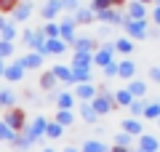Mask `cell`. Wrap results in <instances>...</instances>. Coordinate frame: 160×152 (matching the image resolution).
Wrapping results in <instances>:
<instances>
[{"mask_svg":"<svg viewBox=\"0 0 160 152\" xmlns=\"http://www.w3.org/2000/svg\"><path fill=\"white\" fill-rule=\"evenodd\" d=\"M16 16H19V19H27V16H29V6H22V8L16 11Z\"/></svg>","mask_w":160,"mask_h":152,"instance_id":"cell-27","label":"cell"},{"mask_svg":"<svg viewBox=\"0 0 160 152\" xmlns=\"http://www.w3.org/2000/svg\"><path fill=\"white\" fill-rule=\"evenodd\" d=\"M144 3H147V0H144Z\"/></svg>","mask_w":160,"mask_h":152,"instance_id":"cell-36","label":"cell"},{"mask_svg":"<svg viewBox=\"0 0 160 152\" xmlns=\"http://www.w3.org/2000/svg\"><path fill=\"white\" fill-rule=\"evenodd\" d=\"M59 6H62V3H59V0H51V3H48V8H46V19H51V16H56V11H59Z\"/></svg>","mask_w":160,"mask_h":152,"instance_id":"cell-7","label":"cell"},{"mask_svg":"<svg viewBox=\"0 0 160 152\" xmlns=\"http://www.w3.org/2000/svg\"><path fill=\"white\" fill-rule=\"evenodd\" d=\"M128 29H131L133 38H144V24L142 22H131V27H128Z\"/></svg>","mask_w":160,"mask_h":152,"instance_id":"cell-5","label":"cell"},{"mask_svg":"<svg viewBox=\"0 0 160 152\" xmlns=\"http://www.w3.org/2000/svg\"><path fill=\"white\" fill-rule=\"evenodd\" d=\"M144 115H147V118H158L160 115V104H149V107L144 109Z\"/></svg>","mask_w":160,"mask_h":152,"instance_id":"cell-14","label":"cell"},{"mask_svg":"<svg viewBox=\"0 0 160 152\" xmlns=\"http://www.w3.org/2000/svg\"><path fill=\"white\" fill-rule=\"evenodd\" d=\"M46 128V120L40 118V120H35V125H32V131H29V139H35V136H40V131Z\"/></svg>","mask_w":160,"mask_h":152,"instance_id":"cell-6","label":"cell"},{"mask_svg":"<svg viewBox=\"0 0 160 152\" xmlns=\"http://www.w3.org/2000/svg\"><path fill=\"white\" fill-rule=\"evenodd\" d=\"M0 53H3V56H8V53H11V43H3V48H0Z\"/></svg>","mask_w":160,"mask_h":152,"instance_id":"cell-29","label":"cell"},{"mask_svg":"<svg viewBox=\"0 0 160 152\" xmlns=\"http://www.w3.org/2000/svg\"><path fill=\"white\" fill-rule=\"evenodd\" d=\"M62 48H64V43H59V40H53V38H51V43H48V51H51V53H62Z\"/></svg>","mask_w":160,"mask_h":152,"instance_id":"cell-15","label":"cell"},{"mask_svg":"<svg viewBox=\"0 0 160 152\" xmlns=\"http://www.w3.org/2000/svg\"><path fill=\"white\" fill-rule=\"evenodd\" d=\"M67 152H75V149H67Z\"/></svg>","mask_w":160,"mask_h":152,"instance_id":"cell-35","label":"cell"},{"mask_svg":"<svg viewBox=\"0 0 160 152\" xmlns=\"http://www.w3.org/2000/svg\"><path fill=\"white\" fill-rule=\"evenodd\" d=\"M59 123L69 125V123H72V112H69V109H62V112H59Z\"/></svg>","mask_w":160,"mask_h":152,"instance_id":"cell-10","label":"cell"},{"mask_svg":"<svg viewBox=\"0 0 160 152\" xmlns=\"http://www.w3.org/2000/svg\"><path fill=\"white\" fill-rule=\"evenodd\" d=\"M11 101H13V96L6 91V94H3V104H11Z\"/></svg>","mask_w":160,"mask_h":152,"instance_id":"cell-30","label":"cell"},{"mask_svg":"<svg viewBox=\"0 0 160 152\" xmlns=\"http://www.w3.org/2000/svg\"><path fill=\"white\" fill-rule=\"evenodd\" d=\"M22 69H24V64H19V67H11V69H8V78H11V80H19V78H22Z\"/></svg>","mask_w":160,"mask_h":152,"instance_id":"cell-11","label":"cell"},{"mask_svg":"<svg viewBox=\"0 0 160 152\" xmlns=\"http://www.w3.org/2000/svg\"><path fill=\"white\" fill-rule=\"evenodd\" d=\"M22 64H24V67H38V56H27Z\"/></svg>","mask_w":160,"mask_h":152,"instance_id":"cell-26","label":"cell"},{"mask_svg":"<svg viewBox=\"0 0 160 152\" xmlns=\"http://www.w3.org/2000/svg\"><path fill=\"white\" fill-rule=\"evenodd\" d=\"M78 96H83V99H91V96H93V88H91V85H80V88H78Z\"/></svg>","mask_w":160,"mask_h":152,"instance_id":"cell-13","label":"cell"},{"mask_svg":"<svg viewBox=\"0 0 160 152\" xmlns=\"http://www.w3.org/2000/svg\"><path fill=\"white\" fill-rule=\"evenodd\" d=\"M46 152H53V149H46Z\"/></svg>","mask_w":160,"mask_h":152,"instance_id":"cell-34","label":"cell"},{"mask_svg":"<svg viewBox=\"0 0 160 152\" xmlns=\"http://www.w3.org/2000/svg\"><path fill=\"white\" fill-rule=\"evenodd\" d=\"M118 75H123V78H131V75H133V64H131V62H126V64H120Z\"/></svg>","mask_w":160,"mask_h":152,"instance_id":"cell-8","label":"cell"},{"mask_svg":"<svg viewBox=\"0 0 160 152\" xmlns=\"http://www.w3.org/2000/svg\"><path fill=\"white\" fill-rule=\"evenodd\" d=\"M83 152H104V147L96 144V141H91V144H86V149H83Z\"/></svg>","mask_w":160,"mask_h":152,"instance_id":"cell-21","label":"cell"},{"mask_svg":"<svg viewBox=\"0 0 160 152\" xmlns=\"http://www.w3.org/2000/svg\"><path fill=\"white\" fill-rule=\"evenodd\" d=\"M96 62H99V64H104V67H107V64H109V48H104L102 53H99V56H96Z\"/></svg>","mask_w":160,"mask_h":152,"instance_id":"cell-16","label":"cell"},{"mask_svg":"<svg viewBox=\"0 0 160 152\" xmlns=\"http://www.w3.org/2000/svg\"><path fill=\"white\" fill-rule=\"evenodd\" d=\"M59 107L69 109V107H72V96H59Z\"/></svg>","mask_w":160,"mask_h":152,"instance_id":"cell-17","label":"cell"},{"mask_svg":"<svg viewBox=\"0 0 160 152\" xmlns=\"http://www.w3.org/2000/svg\"><path fill=\"white\" fill-rule=\"evenodd\" d=\"M123 128H126L128 134H139V131H142V125H139L136 120H126V123H123Z\"/></svg>","mask_w":160,"mask_h":152,"instance_id":"cell-9","label":"cell"},{"mask_svg":"<svg viewBox=\"0 0 160 152\" xmlns=\"http://www.w3.org/2000/svg\"><path fill=\"white\" fill-rule=\"evenodd\" d=\"M59 29H62V27H53V24H48V27H46V35H48V38H56Z\"/></svg>","mask_w":160,"mask_h":152,"instance_id":"cell-24","label":"cell"},{"mask_svg":"<svg viewBox=\"0 0 160 152\" xmlns=\"http://www.w3.org/2000/svg\"><path fill=\"white\" fill-rule=\"evenodd\" d=\"M91 64V59H88L86 51H78V56H75V67H88Z\"/></svg>","mask_w":160,"mask_h":152,"instance_id":"cell-3","label":"cell"},{"mask_svg":"<svg viewBox=\"0 0 160 152\" xmlns=\"http://www.w3.org/2000/svg\"><path fill=\"white\" fill-rule=\"evenodd\" d=\"M155 22L160 24V8H158V11H155Z\"/></svg>","mask_w":160,"mask_h":152,"instance_id":"cell-32","label":"cell"},{"mask_svg":"<svg viewBox=\"0 0 160 152\" xmlns=\"http://www.w3.org/2000/svg\"><path fill=\"white\" fill-rule=\"evenodd\" d=\"M6 120H8V125H13V128H22V125H24V112H22V109H11Z\"/></svg>","mask_w":160,"mask_h":152,"instance_id":"cell-1","label":"cell"},{"mask_svg":"<svg viewBox=\"0 0 160 152\" xmlns=\"http://www.w3.org/2000/svg\"><path fill=\"white\" fill-rule=\"evenodd\" d=\"M142 147H144V152H158V141L149 139V136H144V139H142Z\"/></svg>","mask_w":160,"mask_h":152,"instance_id":"cell-4","label":"cell"},{"mask_svg":"<svg viewBox=\"0 0 160 152\" xmlns=\"http://www.w3.org/2000/svg\"><path fill=\"white\" fill-rule=\"evenodd\" d=\"M93 107H96V112L102 115V112H107V109L112 107V101H109L107 96H102V99H96V101H93Z\"/></svg>","mask_w":160,"mask_h":152,"instance_id":"cell-2","label":"cell"},{"mask_svg":"<svg viewBox=\"0 0 160 152\" xmlns=\"http://www.w3.org/2000/svg\"><path fill=\"white\" fill-rule=\"evenodd\" d=\"M59 134H62V123H56V125H48V136H51V139H56Z\"/></svg>","mask_w":160,"mask_h":152,"instance_id":"cell-20","label":"cell"},{"mask_svg":"<svg viewBox=\"0 0 160 152\" xmlns=\"http://www.w3.org/2000/svg\"><path fill=\"white\" fill-rule=\"evenodd\" d=\"M13 6H16V0H0V8H3V11H11Z\"/></svg>","mask_w":160,"mask_h":152,"instance_id":"cell-23","label":"cell"},{"mask_svg":"<svg viewBox=\"0 0 160 152\" xmlns=\"http://www.w3.org/2000/svg\"><path fill=\"white\" fill-rule=\"evenodd\" d=\"M40 83H43V85H46V88H51V85H53V78H51V75H46V78H43V80H40Z\"/></svg>","mask_w":160,"mask_h":152,"instance_id":"cell-28","label":"cell"},{"mask_svg":"<svg viewBox=\"0 0 160 152\" xmlns=\"http://www.w3.org/2000/svg\"><path fill=\"white\" fill-rule=\"evenodd\" d=\"M112 152H128V149H126V147H123V144H118V147H115Z\"/></svg>","mask_w":160,"mask_h":152,"instance_id":"cell-31","label":"cell"},{"mask_svg":"<svg viewBox=\"0 0 160 152\" xmlns=\"http://www.w3.org/2000/svg\"><path fill=\"white\" fill-rule=\"evenodd\" d=\"M133 45H131V40H118V51H123V53H128Z\"/></svg>","mask_w":160,"mask_h":152,"instance_id":"cell-19","label":"cell"},{"mask_svg":"<svg viewBox=\"0 0 160 152\" xmlns=\"http://www.w3.org/2000/svg\"><path fill=\"white\" fill-rule=\"evenodd\" d=\"M131 16L133 19H142L144 16V6H142V3H133V6H131Z\"/></svg>","mask_w":160,"mask_h":152,"instance_id":"cell-12","label":"cell"},{"mask_svg":"<svg viewBox=\"0 0 160 152\" xmlns=\"http://www.w3.org/2000/svg\"><path fill=\"white\" fill-rule=\"evenodd\" d=\"M131 94L142 96V94H144V83H133V85H131Z\"/></svg>","mask_w":160,"mask_h":152,"instance_id":"cell-25","label":"cell"},{"mask_svg":"<svg viewBox=\"0 0 160 152\" xmlns=\"http://www.w3.org/2000/svg\"><path fill=\"white\" fill-rule=\"evenodd\" d=\"M158 78H160V69H158Z\"/></svg>","mask_w":160,"mask_h":152,"instance_id":"cell-33","label":"cell"},{"mask_svg":"<svg viewBox=\"0 0 160 152\" xmlns=\"http://www.w3.org/2000/svg\"><path fill=\"white\" fill-rule=\"evenodd\" d=\"M118 101L120 104H131V94L128 91H118Z\"/></svg>","mask_w":160,"mask_h":152,"instance_id":"cell-18","label":"cell"},{"mask_svg":"<svg viewBox=\"0 0 160 152\" xmlns=\"http://www.w3.org/2000/svg\"><path fill=\"white\" fill-rule=\"evenodd\" d=\"M62 38L64 40H72V24H64V27H62Z\"/></svg>","mask_w":160,"mask_h":152,"instance_id":"cell-22","label":"cell"}]
</instances>
